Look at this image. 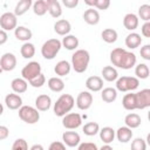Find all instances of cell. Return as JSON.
I'll return each instance as SVG.
<instances>
[{
	"label": "cell",
	"mask_w": 150,
	"mask_h": 150,
	"mask_svg": "<svg viewBox=\"0 0 150 150\" xmlns=\"http://www.w3.org/2000/svg\"><path fill=\"white\" fill-rule=\"evenodd\" d=\"M61 45H62L66 49H68V50H75V49L79 47V39H77L75 35L68 34V35H66V36L62 39Z\"/></svg>",
	"instance_id": "cell-29"
},
{
	"label": "cell",
	"mask_w": 150,
	"mask_h": 150,
	"mask_svg": "<svg viewBox=\"0 0 150 150\" xmlns=\"http://www.w3.org/2000/svg\"><path fill=\"white\" fill-rule=\"evenodd\" d=\"M20 53H21V56L23 59H32L35 55V46L30 42H25L21 46Z\"/></svg>",
	"instance_id": "cell-34"
},
{
	"label": "cell",
	"mask_w": 150,
	"mask_h": 150,
	"mask_svg": "<svg viewBox=\"0 0 150 150\" xmlns=\"http://www.w3.org/2000/svg\"><path fill=\"white\" fill-rule=\"evenodd\" d=\"M75 100L70 94H62L54 103V114L59 117L67 115L74 107Z\"/></svg>",
	"instance_id": "cell-3"
},
{
	"label": "cell",
	"mask_w": 150,
	"mask_h": 150,
	"mask_svg": "<svg viewBox=\"0 0 150 150\" xmlns=\"http://www.w3.org/2000/svg\"><path fill=\"white\" fill-rule=\"evenodd\" d=\"M86 87L90 91H94V93L100 91L103 88V80L100 76H90L86 81Z\"/></svg>",
	"instance_id": "cell-17"
},
{
	"label": "cell",
	"mask_w": 150,
	"mask_h": 150,
	"mask_svg": "<svg viewBox=\"0 0 150 150\" xmlns=\"http://www.w3.org/2000/svg\"><path fill=\"white\" fill-rule=\"evenodd\" d=\"M101 36H102V40L104 42H107V43H114V42H116V40L118 38L117 32L115 29H112V28H105V29H103Z\"/></svg>",
	"instance_id": "cell-33"
},
{
	"label": "cell",
	"mask_w": 150,
	"mask_h": 150,
	"mask_svg": "<svg viewBox=\"0 0 150 150\" xmlns=\"http://www.w3.org/2000/svg\"><path fill=\"white\" fill-rule=\"evenodd\" d=\"M81 124H82V117L77 112H68L62 118V125L66 129H69V130L76 129Z\"/></svg>",
	"instance_id": "cell-9"
},
{
	"label": "cell",
	"mask_w": 150,
	"mask_h": 150,
	"mask_svg": "<svg viewBox=\"0 0 150 150\" xmlns=\"http://www.w3.org/2000/svg\"><path fill=\"white\" fill-rule=\"evenodd\" d=\"M102 76H103V79L105 81L112 82V81H116L118 79V73H117V70H116L115 67H112V66H105L102 69Z\"/></svg>",
	"instance_id": "cell-30"
},
{
	"label": "cell",
	"mask_w": 150,
	"mask_h": 150,
	"mask_svg": "<svg viewBox=\"0 0 150 150\" xmlns=\"http://www.w3.org/2000/svg\"><path fill=\"white\" fill-rule=\"evenodd\" d=\"M122 105H123V108L127 109V110H135V109H136V105H135V95H134V93L125 94V95L123 96Z\"/></svg>",
	"instance_id": "cell-38"
},
{
	"label": "cell",
	"mask_w": 150,
	"mask_h": 150,
	"mask_svg": "<svg viewBox=\"0 0 150 150\" xmlns=\"http://www.w3.org/2000/svg\"><path fill=\"white\" fill-rule=\"evenodd\" d=\"M54 30L56 34L66 36L69 34V32L71 30V25L68 20L66 19H60L54 23Z\"/></svg>",
	"instance_id": "cell-15"
},
{
	"label": "cell",
	"mask_w": 150,
	"mask_h": 150,
	"mask_svg": "<svg viewBox=\"0 0 150 150\" xmlns=\"http://www.w3.org/2000/svg\"><path fill=\"white\" fill-rule=\"evenodd\" d=\"M45 83H46V77H45V75H43L42 73H41L40 75H38L35 79H33V80L29 81V84H30L32 87H34V88H40V87H42Z\"/></svg>",
	"instance_id": "cell-43"
},
{
	"label": "cell",
	"mask_w": 150,
	"mask_h": 150,
	"mask_svg": "<svg viewBox=\"0 0 150 150\" xmlns=\"http://www.w3.org/2000/svg\"><path fill=\"white\" fill-rule=\"evenodd\" d=\"M62 141H63V144H66L67 146L74 148L80 144L81 137L76 131H64L62 134Z\"/></svg>",
	"instance_id": "cell-13"
},
{
	"label": "cell",
	"mask_w": 150,
	"mask_h": 150,
	"mask_svg": "<svg viewBox=\"0 0 150 150\" xmlns=\"http://www.w3.org/2000/svg\"><path fill=\"white\" fill-rule=\"evenodd\" d=\"M62 4L67 7V8H75L79 5V0H63Z\"/></svg>",
	"instance_id": "cell-49"
},
{
	"label": "cell",
	"mask_w": 150,
	"mask_h": 150,
	"mask_svg": "<svg viewBox=\"0 0 150 150\" xmlns=\"http://www.w3.org/2000/svg\"><path fill=\"white\" fill-rule=\"evenodd\" d=\"M138 16L134 13H128L125 14L124 19H123V26L125 29L128 30H135L138 27Z\"/></svg>",
	"instance_id": "cell-18"
},
{
	"label": "cell",
	"mask_w": 150,
	"mask_h": 150,
	"mask_svg": "<svg viewBox=\"0 0 150 150\" xmlns=\"http://www.w3.org/2000/svg\"><path fill=\"white\" fill-rule=\"evenodd\" d=\"M19 117L27 124H34L40 120V112L36 108L30 105H22L19 109Z\"/></svg>",
	"instance_id": "cell-5"
},
{
	"label": "cell",
	"mask_w": 150,
	"mask_h": 150,
	"mask_svg": "<svg viewBox=\"0 0 150 150\" xmlns=\"http://www.w3.org/2000/svg\"><path fill=\"white\" fill-rule=\"evenodd\" d=\"M5 103H6V105H7L8 109L16 110V109H20L22 107V98H21V96L19 94L12 93V94L6 95Z\"/></svg>",
	"instance_id": "cell-14"
},
{
	"label": "cell",
	"mask_w": 150,
	"mask_h": 150,
	"mask_svg": "<svg viewBox=\"0 0 150 150\" xmlns=\"http://www.w3.org/2000/svg\"><path fill=\"white\" fill-rule=\"evenodd\" d=\"M47 6H48V13L50 14L52 18H59L62 14V7L61 4L57 0H46Z\"/></svg>",
	"instance_id": "cell-23"
},
{
	"label": "cell",
	"mask_w": 150,
	"mask_h": 150,
	"mask_svg": "<svg viewBox=\"0 0 150 150\" xmlns=\"http://www.w3.org/2000/svg\"><path fill=\"white\" fill-rule=\"evenodd\" d=\"M83 19L88 25H97L100 22V13L97 12V9L90 7L87 11H84Z\"/></svg>",
	"instance_id": "cell-20"
},
{
	"label": "cell",
	"mask_w": 150,
	"mask_h": 150,
	"mask_svg": "<svg viewBox=\"0 0 150 150\" xmlns=\"http://www.w3.org/2000/svg\"><path fill=\"white\" fill-rule=\"evenodd\" d=\"M70 69H71V64L68 61H66V60L59 61L55 64V67H54V71L57 75V77L59 76H66V75H68L70 73Z\"/></svg>",
	"instance_id": "cell-22"
},
{
	"label": "cell",
	"mask_w": 150,
	"mask_h": 150,
	"mask_svg": "<svg viewBox=\"0 0 150 150\" xmlns=\"http://www.w3.org/2000/svg\"><path fill=\"white\" fill-rule=\"evenodd\" d=\"M101 97L104 102L107 103H111L114 102L116 98H117V90L115 88H111V87H107L102 90L101 93Z\"/></svg>",
	"instance_id": "cell-32"
},
{
	"label": "cell",
	"mask_w": 150,
	"mask_h": 150,
	"mask_svg": "<svg viewBox=\"0 0 150 150\" xmlns=\"http://www.w3.org/2000/svg\"><path fill=\"white\" fill-rule=\"evenodd\" d=\"M2 71H12L16 67V56L13 53H5L0 59Z\"/></svg>",
	"instance_id": "cell-11"
},
{
	"label": "cell",
	"mask_w": 150,
	"mask_h": 150,
	"mask_svg": "<svg viewBox=\"0 0 150 150\" xmlns=\"http://www.w3.org/2000/svg\"><path fill=\"white\" fill-rule=\"evenodd\" d=\"M139 86V80L135 76H122L116 80V89L125 93V91H132L137 89Z\"/></svg>",
	"instance_id": "cell-6"
},
{
	"label": "cell",
	"mask_w": 150,
	"mask_h": 150,
	"mask_svg": "<svg viewBox=\"0 0 150 150\" xmlns=\"http://www.w3.org/2000/svg\"><path fill=\"white\" fill-rule=\"evenodd\" d=\"M11 88H12V90L15 94H22V93H25L27 90L28 83H27L26 80L20 79V77H16V79H14L11 82Z\"/></svg>",
	"instance_id": "cell-25"
},
{
	"label": "cell",
	"mask_w": 150,
	"mask_h": 150,
	"mask_svg": "<svg viewBox=\"0 0 150 150\" xmlns=\"http://www.w3.org/2000/svg\"><path fill=\"white\" fill-rule=\"evenodd\" d=\"M62 45L61 41L57 39H49L46 42H43L41 47V54L46 60H53L57 53L60 52Z\"/></svg>",
	"instance_id": "cell-4"
},
{
	"label": "cell",
	"mask_w": 150,
	"mask_h": 150,
	"mask_svg": "<svg viewBox=\"0 0 150 150\" xmlns=\"http://www.w3.org/2000/svg\"><path fill=\"white\" fill-rule=\"evenodd\" d=\"M142 43V38L138 33H130L125 38V46L130 49H135L139 47Z\"/></svg>",
	"instance_id": "cell-26"
},
{
	"label": "cell",
	"mask_w": 150,
	"mask_h": 150,
	"mask_svg": "<svg viewBox=\"0 0 150 150\" xmlns=\"http://www.w3.org/2000/svg\"><path fill=\"white\" fill-rule=\"evenodd\" d=\"M131 150H146V143L143 138L137 137L131 142Z\"/></svg>",
	"instance_id": "cell-41"
},
{
	"label": "cell",
	"mask_w": 150,
	"mask_h": 150,
	"mask_svg": "<svg viewBox=\"0 0 150 150\" xmlns=\"http://www.w3.org/2000/svg\"><path fill=\"white\" fill-rule=\"evenodd\" d=\"M12 150H28V144L27 141L23 138H18L14 141L12 145Z\"/></svg>",
	"instance_id": "cell-42"
},
{
	"label": "cell",
	"mask_w": 150,
	"mask_h": 150,
	"mask_svg": "<svg viewBox=\"0 0 150 150\" xmlns=\"http://www.w3.org/2000/svg\"><path fill=\"white\" fill-rule=\"evenodd\" d=\"M52 105V98L50 96L46 94H41L35 98V108L39 111H47Z\"/></svg>",
	"instance_id": "cell-16"
},
{
	"label": "cell",
	"mask_w": 150,
	"mask_h": 150,
	"mask_svg": "<svg viewBox=\"0 0 150 150\" xmlns=\"http://www.w3.org/2000/svg\"><path fill=\"white\" fill-rule=\"evenodd\" d=\"M1 73H2V69H1V67H0V74H1Z\"/></svg>",
	"instance_id": "cell-54"
},
{
	"label": "cell",
	"mask_w": 150,
	"mask_h": 150,
	"mask_svg": "<svg viewBox=\"0 0 150 150\" xmlns=\"http://www.w3.org/2000/svg\"><path fill=\"white\" fill-rule=\"evenodd\" d=\"M124 123H125V127H128L130 129H135V128H138L141 125L142 120H141V116L138 114L130 112L124 117Z\"/></svg>",
	"instance_id": "cell-24"
},
{
	"label": "cell",
	"mask_w": 150,
	"mask_h": 150,
	"mask_svg": "<svg viewBox=\"0 0 150 150\" xmlns=\"http://www.w3.org/2000/svg\"><path fill=\"white\" fill-rule=\"evenodd\" d=\"M142 35L145 38H150V22H144L142 28H141Z\"/></svg>",
	"instance_id": "cell-47"
},
{
	"label": "cell",
	"mask_w": 150,
	"mask_h": 150,
	"mask_svg": "<svg viewBox=\"0 0 150 150\" xmlns=\"http://www.w3.org/2000/svg\"><path fill=\"white\" fill-rule=\"evenodd\" d=\"M90 54L86 49H77L71 55V67L76 73H84L89 66Z\"/></svg>",
	"instance_id": "cell-2"
},
{
	"label": "cell",
	"mask_w": 150,
	"mask_h": 150,
	"mask_svg": "<svg viewBox=\"0 0 150 150\" xmlns=\"http://www.w3.org/2000/svg\"><path fill=\"white\" fill-rule=\"evenodd\" d=\"M138 16L143 21L149 22V20H150V5L144 4V5L139 6V8H138Z\"/></svg>",
	"instance_id": "cell-40"
},
{
	"label": "cell",
	"mask_w": 150,
	"mask_h": 150,
	"mask_svg": "<svg viewBox=\"0 0 150 150\" xmlns=\"http://www.w3.org/2000/svg\"><path fill=\"white\" fill-rule=\"evenodd\" d=\"M48 150H66V145L62 143V142H59V141H55V142H52Z\"/></svg>",
	"instance_id": "cell-46"
},
{
	"label": "cell",
	"mask_w": 150,
	"mask_h": 150,
	"mask_svg": "<svg viewBox=\"0 0 150 150\" xmlns=\"http://www.w3.org/2000/svg\"><path fill=\"white\" fill-rule=\"evenodd\" d=\"M136 109H145L150 107V89H142L141 91L134 93Z\"/></svg>",
	"instance_id": "cell-8"
},
{
	"label": "cell",
	"mask_w": 150,
	"mask_h": 150,
	"mask_svg": "<svg viewBox=\"0 0 150 150\" xmlns=\"http://www.w3.org/2000/svg\"><path fill=\"white\" fill-rule=\"evenodd\" d=\"M48 84V88L54 91V93H60L64 89V82L61 77H57V76H54V77H50L47 82Z\"/></svg>",
	"instance_id": "cell-27"
},
{
	"label": "cell",
	"mask_w": 150,
	"mask_h": 150,
	"mask_svg": "<svg viewBox=\"0 0 150 150\" xmlns=\"http://www.w3.org/2000/svg\"><path fill=\"white\" fill-rule=\"evenodd\" d=\"M139 53H141V56L144 60L149 61L150 60V45H144L143 47H141Z\"/></svg>",
	"instance_id": "cell-45"
},
{
	"label": "cell",
	"mask_w": 150,
	"mask_h": 150,
	"mask_svg": "<svg viewBox=\"0 0 150 150\" xmlns=\"http://www.w3.org/2000/svg\"><path fill=\"white\" fill-rule=\"evenodd\" d=\"M110 61H111L112 66H115V67H118L122 69H131L136 64L137 57L134 53L118 47V48H115L111 50Z\"/></svg>",
	"instance_id": "cell-1"
},
{
	"label": "cell",
	"mask_w": 150,
	"mask_h": 150,
	"mask_svg": "<svg viewBox=\"0 0 150 150\" xmlns=\"http://www.w3.org/2000/svg\"><path fill=\"white\" fill-rule=\"evenodd\" d=\"M98 132H100L101 141L103 143H105V144H110L115 138V130L112 128H110V127H104Z\"/></svg>",
	"instance_id": "cell-28"
},
{
	"label": "cell",
	"mask_w": 150,
	"mask_h": 150,
	"mask_svg": "<svg viewBox=\"0 0 150 150\" xmlns=\"http://www.w3.org/2000/svg\"><path fill=\"white\" fill-rule=\"evenodd\" d=\"M9 135V129L6 125H0V141L6 139Z\"/></svg>",
	"instance_id": "cell-48"
},
{
	"label": "cell",
	"mask_w": 150,
	"mask_h": 150,
	"mask_svg": "<svg viewBox=\"0 0 150 150\" xmlns=\"http://www.w3.org/2000/svg\"><path fill=\"white\" fill-rule=\"evenodd\" d=\"M115 136L121 143H128L132 138V131L128 127H120L117 131H115Z\"/></svg>",
	"instance_id": "cell-21"
},
{
	"label": "cell",
	"mask_w": 150,
	"mask_h": 150,
	"mask_svg": "<svg viewBox=\"0 0 150 150\" xmlns=\"http://www.w3.org/2000/svg\"><path fill=\"white\" fill-rule=\"evenodd\" d=\"M7 40H8V35H7V33H6L5 30L0 29V45L6 43V42H7Z\"/></svg>",
	"instance_id": "cell-50"
},
{
	"label": "cell",
	"mask_w": 150,
	"mask_h": 150,
	"mask_svg": "<svg viewBox=\"0 0 150 150\" xmlns=\"http://www.w3.org/2000/svg\"><path fill=\"white\" fill-rule=\"evenodd\" d=\"M93 104V95L89 91H81L76 97V105L81 110H87Z\"/></svg>",
	"instance_id": "cell-12"
},
{
	"label": "cell",
	"mask_w": 150,
	"mask_h": 150,
	"mask_svg": "<svg viewBox=\"0 0 150 150\" xmlns=\"http://www.w3.org/2000/svg\"><path fill=\"white\" fill-rule=\"evenodd\" d=\"M2 112H4V105H2L1 103H0V115H1Z\"/></svg>",
	"instance_id": "cell-53"
},
{
	"label": "cell",
	"mask_w": 150,
	"mask_h": 150,
	"mask_svg": "<svg viewBox=\"0 0 150 150\" xmlns=\"http://www.w3.org/2000/svg\"><path fill=\"white\" fill-rule=\"evenodd\" d=\"M16 23H18V19H16L15 14L12 12H6L0 16V27L5 32L15 29Z\"/></svg>",
	"instance_id": "cell-10"
},
{
	"label": "cell",
	"mask_w": 150,
	"mask_h": 150,
	"mask_svg": "<svg viewBox=\"0 0 150 150\" xmlns=\"http://www.w3.org/2000/svg\"><path fill=\"white\" fill-rule=\"evenodd\" d=\"M149 74H150V70H149V67L145 64V63H139L136 66L135 68V75L136 77L139 80H145L149 77Z\"/></svg>",
	"instance_id": "cell-36"
},
{
	"label": "cell",
	"mask_w": 150,
	"mask_h": 150,
	"mask_svg": "<svg viewBox=\"0 0 150 150\" xmlns=\"http://www.w3.org/2000/svg\"><path fill=\"white\" fill-rule=\"evenodd\" d=\"M84 4L88 6L96 7L97 9H102V11L108 9V7L110 6L109 0H84Z\"/></svg>",
	"instance_id": "cell-39"
},
{
	"label": "cell",
	"mask_w": 150,
	"mask_h": 150,
	"mask_svg": "<svg viewBox=\"0 0 150 150\" xmlns=\"http://www.w3.org/2000/svg\"><path fill=\"white\" fill-rule=\"evenodd\" d=\"M98 150H114V149H112V148H111L109 144H104V145H102V146H101Z\"/></svg>",
	"instance_id": "cell-52"
},
{
	"label": "cell",
	"mask_w": 150,
	"mask_h": 150,
	"mask_svg": "<svg viewBox=\"0 0 150 150\" xmlns=\"http://www.w3.org/2000/svg\"><path fill=\"white\" fill-rule=\"evenodd\" d=\"M77 150H98L97 145L95 143H91V142H83L81 144H79V148Z\"/></svg>",
	"instance_id": "cell-44"
},
{
	"label": "cell",
	"mask_w": 150,
	"mask_h": 150,
	"mask_svg": "<svg viewBox=\"0 0 150 150\" xmlns=\"http://www.w3.org/2000/svg\"><path fill=\"white\" fill-rule=\"evenodd\" d=\"M33 12L34 14L42 16L48 12V6H47V1L46 0H38L33 4Z\"/></svg>",
	"instance_id": "cell-35"
},
{
	"label": "cell",
	"mask_w": 150,
	"mask_h": 150,
	"mask_svg": "<svg viewBox=\"0 0 150 150\" xmlns=\"http://www.w3.org/2000/svg\"><path fill=\"white\" fill-rule=\"evenodd\" d=\"M29 150H45V149H43V146L41 144H34V145L30 146Z\"/></svg>",
	"instance_id": "cell-51"
},
{
	"label": "cell",
	"mask_w": 150,
	"mask_h": 150,
	"mask_svg": "<svg viewBox=\"0 0 150 150\" xmlns=\"http://www.w3.org/2000/svg\"><path fill=\"white\" fill-rule=\"evenodd\" d=\"M82 131L87 136H95L100 131V125L96 122H88V123H86L83 125Z\"/></svg>",
	"instance_id": "cell-37"
},
{
	"label": "cell",
	"mask_w": 150,
	"mask_h": 150,
	"mask_svg": "<svg viewBox=\"0 0 150 150\" xmlns=\"http://www.w3.org/2000/svg\"><path fill=\"white\" fill-rule=\"evenodd\" d=\"M14 35H15V38L18 40L28 42V40L32 39L33 33H32V30L29 28H27L25 26H19V27L16 26V28L14 29Z\"/></svg>",
	"instance_id": "cell-19"
},
{
	"label": "cell",
	"mask_w": 150,
	"mask_h": 150,
	"mask_svg": "<svg viewBox=\"0 0 150 150\" xmlns=\"http://www.w3.org/2000/svg\"><path fill=\"white\" fill-rule=\"evenodd\" d=\"M32 5H33L32 0H20V1L15 5V8H14V14H15V16H21V15H23V14L30 8Z\"/></svg>",
	"instance_id": "cell-31"
},
{
	"label": "cell",
	"mask_w": 150,
	"mask_h": 150,
	"mask_svg": "<svg viewBox=\"0 0 150 150\" xmlns=\"http://www.w3.org/2000/svg\"><path fill=\"white\" fill-rule=\"evenodd\" d=\"M41 74V66L39 62L36 61H32V62H28L21 70V75H22V79L26 80V81H30L33 79H35L38 75Z\"/></svg>",
	"instance_id": "cell-7"
}]
</instances>
